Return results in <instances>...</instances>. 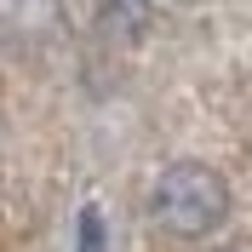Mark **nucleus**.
<instances>
[{
  "label": "nucleus",
  "mask_w": 252,
  "mask_h": 252,
  "mask_svg": "<svg viewBox=\"0 0 252 252\" xmlns=\"http://www.w3.org/2000/svg\"><path fill=\"white\" fill-rule=\"evenodd\" d=\"M149 218L172 241H206L229 218V184L206 160H172L149 189Z\"/></svg>",
  "instance_id": "obj_1"
},
{
  "label": "nucleus",
  "mask_w": 252,
  "mask_h": 252,
  "mask_svg": "<svg viewBox=\"0 0 252 252\" xmlns=\"http://www.w3.org/2000/svg\"><path fill=\"white\" fill-rule=\"evenodd\" d=\"M0 40L17 52L63 40V0H0Z\"/></svg>",
  "instance_id": "obj_2"
},
{
  "label": "nucleus",
  "mask_w": 252,
  "mask_h": 252,
  "mask_svg": "<svg viewBox=\"0 0 252 252\" xmlns=\"http://www.w3.org/2000/svg\"><path fill=\"white\" fill-rule=\"evenodd\" d=\"M149 23H155L149 0H97V34L115 46H138L149 34Z\"/></svg>",
  "instance_id": "obj_3"
},
{
  "label": "nucleus",
  "mask_w": 252,
  "mask_h": 252,
  "mask_svg": "<svg viewBox=\"0 0 252 252\" xmlns=\"http://www.w3.org/2000/svg\"><path fill=\"white\" fill-rule=\"evenodd\" d=\"M80 252H103V212L97 206L80 212Z\"/></svg>",
  "instance_id": "obj_4"
}]
</instances>
